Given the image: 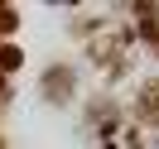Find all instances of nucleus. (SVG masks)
<instances>
[{
	"label": "nucleus",
	"mask_w": 159,
	"mask_h": 149,
	"mask_svg": "<svg viewBox=\"0 0 159 149\" xmlns=\"http://www.w3.org/2000/svg\"><path fill=\"white\" fill-rule=\"evenodd\" d=\"M63 82H68V68H53V72H48V96H53V101L68 96V87H63Z\"/></svg>",
	"instance_id": "nucleus-1"
},
{
	"label": "nucleus",
	"mask_w": 159,
	"mask_h": 149,
	"mask_svg": "<svg viewBox=\"0 0 159 149\" xmlns=\"http://www.w3.org/2000/svg\"><path fill=\"white\" fill-rule=\"evenodd\" d=\"M0 87H5V72H0Z\"/></svg>",
	"instance_id": "nucleus-4"
},
{
	"label": "nucleus",
	"mask_w": 159,
	"mask_h": 149,
	"mask_svg": "<svg viewBox=\"0 0 159 149\" xmlns=\"http://www.w3.org/2000/svg\"><path fill=\"white\" fill-rule=\"evenodd\" d=\"M15 24H20V20H15V10H0V29L10 34V29H15Z\"/></svg>",
	"instance_id": "nucleus-3"
},
{
	"label": "nucleus",
	"mask_w": 159,
	"mask_h": 149,
	"mask_svg": "<svg viewBox=\"0 0 159 149\" xmlns=\"http://www.w3.org/2000/svg\"><path fill=\"white\" fill-rule=\"evenodd\" d=\"M20 68V48H0V72H15Z\"/></svg>",
	"instance_id": "nucleus-2"
}]
</instances>
